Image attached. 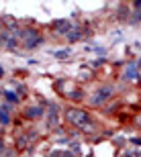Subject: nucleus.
<instances>
[{
	"mask_svg": "<svg viewBox=\"0 0 141 157\" xmlns=\"http://www.w3.org/2000/svg\"><path fill=\"white\" fill-rule=\"evenodd\" d=\"M68 55H70V51H65V49H64V51H57V53H55V57H57V59H64V57H68Z\"/></svg>",
	"mask_w": 141,
	"mask_h": 157,
	"instance_id": "obj_1",
	"label": "nucleus"
},
{
	"mask_svg": "<svg viewBox=\"0 0 141 157\" xmlns=\"http://www.w3.org/2000/svg\"><path fill=\"white\" fill-rule=\"evenodd\" d=\"M6 98H8V100H12V102H17V96H14V94H10V92H8V94H6Z\"/></svg>",
	"mask_w": 141,
	"mask_h": 157,
	"instance_id": "obj_2",
	"label": "nucleus"
}]
</instances>
